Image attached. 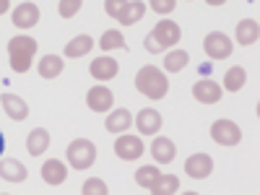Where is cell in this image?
I'll return each instance as SVG.
<instances>
[{
	"mask_svg": "<svg viewBox=\"0 0 260 195\" xmlns=\"http://www.w3.org/2000/svg\"><path fill=\"white\" fill-rule=\"evenodd\" d=\"M151 156H154L156 164H169V161H175V156H177L175 141H169L167 136H156L154 143H151Z\"/></svg>",
	"mask_w": 260,
	"mask_h": 195,
	"instance_id": "obj_14",
	"label": "cell"
},
{
	"mask_svg": "<svg viewBox=\"0 0 260 195\" xmlns=\"http://www.w3.org/2000/svg\"><path fill=\"white\" fill-rule=\"evenodd\" d=\"M143 151H146V146H143V141H141L138 136L120 133V138L115 141V154H117V159H122V161H136V159H141Z\"/></svg>",
	"mask_w": 260,
	"mask_h": 195,
	"instance_id": "obj_6",
	"label": "cell"
},
{
	"mask_svg": "<svg viewBox=\"0 0 260 195\" xmlns=\"http://www.w3.org/2000/svg\"><path fill=\"white\" fill-rule=\"evenodd\" d=\"M159 177H161L159 167L146 164V167H138V169H136V182H138V187H143V190H151V187L156 185Z\"/></svg>",
	"mask_w": 260,
	"mask_h": 195,
	"instance_id": "obj_25",
	"label": "cell"
},
{
	"mask_svg": "<svg viewBox=\"0 0 260 195\" xmlns=\"http://www.w3.org/2000/svg\"><path fill=\"white\" fill-rule=\"evenodd\" d=\"M0 104H3L6 115L13 122H21V120L29 117V104L21 99V96H16V94H3V96H0Z\"/></svg>",
	"mask_w": 260,
	"mask_h": 195,
	"instance_id": "obj_16",
	"label": "cell"
},
{
	"mask_svg": "<svg viewBox=\"0 0 260 195\" xmlns=\"http://www.w3.org/2000/svg\"><path fill=\"white\" fill-rule=\"evenodd\" d=\"M39 172H42V180H45L47 185H52V187H57V185H62L65 180H68V167H65L60 159H47Z\"/></svg>",
	"mask_w": 260,
	"mask_h": 195,
	"instance_id": "obj_15",
	"label": "cell"
},
{
	"mask_svg": "<svg viewBox=\"0 0 260 195\" xmlns=\"http://www.w3.org/2000/svg\"><path fill=\"white\" fill-rule=\"evenodd\" d=\"M11 21H13L16 29H31V26H37V21H39V6L21 3L18 8H13Z\"/></svg>",
	"mask_w": 260,
	"mask_h": 195,
	"instance_id": "obj_13",
	"label": "cell"
},
{
	"mask_svg": "<svg viewBox=\"0 0 260 195\" xmlns=\"http://www.w3.org/2000/svg\"><path fill=\"white\" fill-rule=\"evenodd\" d=\"M211 138L219 143V146H224V148H232V146H237V143L242 141V130H240V125H237V122L221 117V120H216L211 125Z\"/></svg>",
	"mask_w": 260,
	"mask_h": 195,
	"instance_id": "obj_4",
	"label": "cell"
},
{
	"mask_svg": "<svg viewBox=\"0 0 260 195\" xmlns=\"http://www.w3.org/2000/svg\"><path fill=\"white\" fill-rule=\"evenodd\" d=\"M234 37H237V42H240L242 47H250V45H255L257 37H260V24L255 18H242L240 24H237Z\"/></svg>",
	"mask_w": 260,
	"mask_h": 195,
	"instance_id": "obj_18",
	"label": "cell"
},
{
	"mask_svg": "<svg viewBox=\"0 0 260 195\" xmlns=\"http://www.w3.org/2000/svg\"><path fill=\"white\" fill-rule=\"evenodd\" d=\"M8 8H11V0H0V16L8 13Z\"/></svg>",
	"mask_w": 260,
	"mask_h": 195,
	"instance_id": "obj_34",
	"label": "cell"
},
{
	"mask_svg": "<svg viewBox=\"0 0 260 195\" xmlns=\"http://www.w3.org/2000/svg\"><path fill=\"white\" fill-rule=\"evenodd\" d=\"M206 3H208V6H224L226 0H206Z\"/></svg>",
	"mask_w": 260,
	"mask_h": 195,
	"instance_id": "obj_35",
	"label": "cell"
},
{
	"mask_svg": "<svg viewBox=\"0 0 260 195\" xmlns=\"http://www.w3.org/2000/svg\"><path fill=\"white\" fill-rule=\"evenodd\" d=\"M37 71H39V78L52 81V78H57V76L65 71V62H62V57H57V55H45V57L37 62Z\"/></svg>",
	"mask_w": 260,
	"mask_h": 195,
	"instance_id": "obj_19",
	"label": "cell"
},
{
	"mask_svg": "<svg viewBox=\"0 0 260 195\" xmlns=\"http://www.w3.org/2000/svg\"><path fill=\"white\" fill-rule=\"evenodd\" d=\"M26 177H29V169L18 159H0V180L16 185V182H24Z\"/></svg>",
	"mask_w": 260,
	"mask_h": 195,
	"instance_id": "obj_17",
	"label": "cell"
},
{
	"mask_svg": "<svg viewBox=\"0 0 260 195\" xmlns=\"http://www.w3.org/2000/svg\"><path fill=\"white\" fill-rule=\"evenodd\" d=\"M47 148H50V133L45 127H34L26 138V151L31 156H42Z\"/></svg>",
	"mask_w": 260,
	"mask_h": 195,
	"instance_id": "obj_20",
	"label": "cell"
},
{
	"mask_svg": "<svg viewBox=\"0 0 260 195\" xmlns=\"http://www.w3.org/2000/svg\"><path fill=\"white\" fill-rule=\"evenodd\" d=\"M143 13H146V6L141 3V0H127L122 13L117 16V21L122 26H133V24H138V21L143 18Z\"/></svg>",
	"mask_w": 260,
	"mask_h": 195,
	"instance_id": "obj_23",
	"label": "cell"
},
{
	"mask_svg": "<svg viewBox=\"0 0 260 195\" xmlns=\"http://www.w3.org/2000/svg\"><path fill=\"white\" fill-rule=\"evenodd\" d=\"M136 89H138V94L159 102L169 91V81H167L161 68H156V65H143V68L136 73Z\"/></svg>",
	"mask_w": 260,
	"mask_h": 195,
	"instance_id": "obj_1",
	"label": "cell"
},
{
	"mask_svg": "<svg viewBox=\"0 0 260 195\" xmlns=\"http://www.w3.org/2000/svg\"><path fill=\"white\" fill-rule=\"evenodd\" d=\"M232 50H234V45H232V39L224 31H211L203 39V52L211 60H226L232 55Z\"/></svg>",
	"mask_w": 260,
	"mask_h": 195,
	"instance_id": "obj_5",
	"label": "cell"
},
{
	"mask_svg": "<svg viewBox=\"0 0 260 195\" xmlns=\"http://www.w3.org/2000/svg\"><path fill=\"white\" fill-rule=\"evenodd\" d=\"M180 190V177L177 175H161L156 180V185L151 187L148 192H154V195H172V192H177Z\"/></svg>",
	"mask_w": 260,
	"mask_h": 195,
	"instance_id": "obj_27",
	"label": "cell"
},
{
	"mask_svg": "<svg viewBox=\"0 0 260 195\" xmlns=\"http://www.w3.org/2000/svg\"><path fill=\"white\" fill-rule=\"evenodd\" d=\"M245 83H247V71L242 68V65H232V68L224 73V89L232 91V94H237Z\"/></svg>",
	"mask_w": 260,
	"mask_h": 195,
	"instance_id": "obj_24",
	"label": "cell"
},
{
	"mask_svg": "<svg viewBox=\"0 0 260 195\" xmlns=\"http://www.w3.org/2000/svg\"><path fill=\"white\" fill-rule=\"evenodd\" d=\"M107 192H110V187H107V182L99 180V177H91L81 185V195H107Z\"/></svg>",
	"mask_w": 260,
	"mask_h": 195,
	"instance_id": "obj_29",
	"label": "cell"
},
{
	"mask_svg": "<svg viewBox=\"0 0 260 195\" xmlns=\"http://www.w3.org/2000/svg\"><path fill=\"white\" fill-rule=\"evenodd\" d=\"M133 125L138 127L141 136H156L159 127H161V115L154 110V107H146V110H141L133 120Z\"/></svg>",
	"mask_w": 260,
	"mask_h": 195,
	"instance_id": "obj_11",
	"label": "cell"
},
{
	"mask_svg": "<svg viewBox=\"0 0 260 195\" xmlns=\"http://www.w3.org/2000/svg\"><path fill=\"white\" fill-rule=\"evenodd\" d=\"M37 55V39L26 37V34H18L13 39H8V62H11V71L16 73H26L34 62Z\"/></svg>",
	"mask_w": 260,
	"mask_h": 195,
	"instance_id": "obj_2",
	"label": "cell"
},
{
	"mask_svg": "<svg viewBox=\"0 0 260 195\" xmlns=\"http://www.w3.org/2000/svg\"><path fill=\"white\" fill-rule=\"evenodd\" d=\"M89 73H91V78H96V81H112V78L120 73V62H117L115 57L102 55V57L91 60Z\"/></svg>",
	"mask_w": 260,
	"mask_h": 195,
	"instance_id": "obj_12",
	"label": "cell"
},
{
	"mask_svg": "<svg viewBox=\"0 0 260 195\" xmlns=\"http://www.w3.org/2000/svg\"><path fill=\"white\" fill-rule=\"evenodd\" d=\"M81 6H83V0H60L57 13H60L62 18H73V16L81 11Z\"/></svg>",
	"mask_w": 260,
	"mask_h": 195,
	"instance_id": "obj_30",
	"label": "cell"
},
{
	"mask_svg": "<svg viewBox=\"0 0 260 195\" xmlns=\"http://www.w3.org/2000/svg\"><path fill=\"white\" fill-rule=\"evenodd\" d=\"M86 104H89L91 112H110L115 104V94L107 86H91L89 94H86Z\"/></svg>",
	"mask_w": 260,
	"mask_h": 195,
	"instance_id": "obj_8",
	"label": "cell"
},
{
	"mask_svg": "<svg viewBox=\"0 0 260 195\" xmlns=\"http://www.w3.org/2000/svg\"><path fill=\"white\" fill-rule=\"evenodd\" d=\"M125 3H127V0H104V13L110 16V18H115V21H117V16L122 13Z\"/></svg>",
	"mask_w": 260,
	"mask_h": 195,
	"instance_id": "obj_32",
	"label": "cell"
},
{
	"mask_svg": "<svg viewBox=\"0 0 260 195\" xmlns=\"http://www.w3.org/2000/svg\"><path fill=\"white\" fill-rule=\"evenodd\" d=\"M96 42L89 37V34H78L73 37L68 45H65V57H83V55H89L94 50Z\"/></svg>",
	"mask_w": 260,
	"mask_h": 195,
	"instance_id": "obj_21",
	"label": "cell"
},
{
	"mask_svg": "<svg viewBox=\"0 0 260 195\" xmlns=\"http://www.w3.org/2000/svg\"><path fill=\"white\" fill-rule=\"evenodd\" d=\"M130 125H133V115H130L125 107L110 112V117H107V122H104V127L110 130V133H125Z\"/></svg>",
	"mask_w": 260,
	"mask_h": 195,
	"instance_id": "obj_22",
	"label": "cell"
},
{
	"mask_svg": "<svg viewBox=\"0 0 260 195\" xmlns=\"http://www.w3.org/2000/svg\"><path fill=\"white\" fill-rule=\"evenodd\" d=\"M143 47H146V52H151V55H159V52H164V47H161V45H159V42H156L154 37H151V34L143 39Z\"/></svg>",
	"mask_w": 260,
	"mask_h": 195,
	"instance_id": "obj_33",
	"label": "cell"
},
{
	"mask_svg": "<svg viewBox=\"0 0 260 195\" xmlns=\"http://www.w3.org/2000/svg\"><path fill=\"white\" fill-rule=\"evenodd\" d=\"M221 94H224V89L216 81H211V78H203L198 83H192V96H195V102H201V104H219Z\"/></svg>",
	"mask_w": 260,
	"mask_h": 195,
	"instance_id": "obj_7",
	"label": "cell"
},
{
	"mask_svg": "<svg viewBox=\"0 0 260 195\" xmlns=\"http://www.w3.org/2000/svg\"><path fill=\"white\" fill-rule=\"evenodd\" d=\"M185 172L192 180H206L213 172V159L208 154H192L185 159Z\"/></svg>",
	"mask_w": 260,
	"mask_h": 195,
	"instance_id": "obj_10",
	"label": "cell"
},
{
	"mask_svg": "<svg viewBox=\"0 0 260 195\" xmlns=\"http://www.w3.org/2000/svg\"><path fill=\"white\" fill-rule=\"evenodd\" d=\"M151 37L167 50V47H175L182 39V29L175 24V21H159V24L154 26V31H151Z\"/></svg>",
	"mask_w": 260,
	"mask_h": 195,
	"instance_id": "obj_9",
	"label": "cell"
},
{
	"mask_svg": "<svg viewBox=\"0 0 260 195\" xmlns=\"http://www.w3.org/2000/svg\"><path fill=\"white\" fill-rule=\"evenodd\" d=\"M175 8H177V0H151V11L159 16H169Z\"/></svg>",
	"mask_w": 260,
	"mask_h": 195,
	"instance_id": "obj_31",
	"label": "cell"
},
{
	"mask_svg": "<svg viewBox=\"0 0 260 195\" xmlns=\"http://www.w3.org/2000/svg\"><path fill=\"white\" fill-rule=\"evenodd\" d=\"M3 151H6V138H3V133H0V156H3Z\"/></svg>",
	"mask_w": 260,
	"mask_h": 195,
	"instance_id": "obj_36",
	"label": "cell"
},
{
	"mask_svg": "<svg viewBox=\"0 0 260 195\" xmlns=\"http://www.w3.org/2000/svg\"><path fill=\"white\" fill-rule=\"evenodd\" d=\"M65 159H68V164L73 169H89L94 167L96 161V146L89 141V138H76L68 143V148H65Z\"/></svg>",
	"mask_w": 260,
	"mask_h": 195,
	"instance_id": "obj_3",
	"label": "cell"
},
{
	"mask_svg": "<svg viewBox=\"0 0 260 195\" xmlns=\"http://www.w3.org/2000/svg\"><path fill=\"white\" fill-rule=\"evenodd\" d=\"M190 62V55L185 50H175V52H169L167 60H164V71L167 73H180L185 65Z\"/></svg>",
	"mask_w": 260,
	"mask_h": 195,
	"instance_id": "obj_28",
	"label": "cell"
},
{
	"mask_svg": "<svg viewBox=\"0 0 260 195\" xmlns=\"http://www.w3.org/2000/svg\"><path fill=\"white\" fill-rule=\"evenodd\" d=\"M96 45L104 50V52H110V50H127V42H125V37L120 34V31H104L102 34V39L96 42Z\"/></svg>",
	"mask_w": 260,
	"mask_h": 195,
	"instance_id": "obj_26",
	"label": "cell"
}]
</instances>
